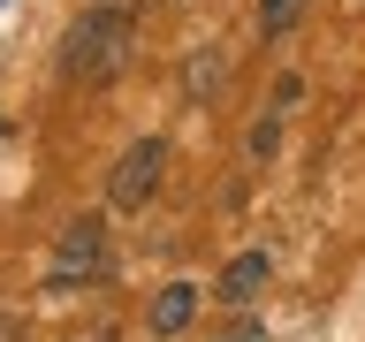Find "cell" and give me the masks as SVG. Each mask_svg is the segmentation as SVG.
Here are the masks:
<instances>
[{
    "instance_id": "obj_1",
    "label": "cell",
    "mask_w": 365,
    "mask_h": 342,
    "mask_svg": "<svg viewBox=\"0 0 365 342\" xmlns=\"http://www.w3.org/2000/svg\"><path fill=\"white\" fill-rule=\"evenodd\" d=\"M130 38H137V23L130 8H91V16H76V31L61 38V76L68 84H107L114 68L130 61Z\"/></svg>"
},
{
    "instance_id": "obj_2",
    "label": "cell",
    "mask_w": 365,
    "mask_h": 342,
    "mask_svg": "<svg viewBox=\"0 0 365 342\" xmlns=\"http://www.w3.org/2000/svg\"><path fill=\"white\" fill-rule=\"evenodd\" d=\"M99 266H107V221H99V213H76V221L61 228L53 259H46V289H84Z\"/></svg>"
},
{
    "instance_id": "obj_3",
    "label": "cell",
    "mask_w": 365,
    "mask_h": 342,
    "mask_svg": "<svg viewBox=\"0 0 365 342\" xmlns=\"http://www.w3.org/2000/svg\"><path fill=\"white\" fill-rule=\"evenodd\" d=\"M160 175H168V145H160V137H137L130 152L107 167V205H122V213L153 205L160 198Z\"/></svg>"
},
{
    "instance_id": "obj_4",
    "label": "cell",
    "mask_w": 365,
    "mask_h": 342,
    "mask_svg": "<svg viewBox=\"0 0 365 342\" xmlns=\"http://www.w3.org/2000/svg\"><path fill=\"white\" fill-rule=\"evenodd\" d=\"M190 319H198V281H168V289H160L153 304H145V327H153L160 342H175L182 327H190Z\"/></svg>"
},
{
    "instance_id": "obj_5",
    "label": "cell",
    "mask_w": 365,
    "mask_h": 342,
    "mask_svg": "<svg viewBox=\"0 0 365 342\" xmlns=\"http://www.w3.org/2000/svg\"><path fill=\"white\" fill-rule=\"evenodd\" d=\"M267 274H274L267 251H236V259H228V274H221V296H228V304H251V296L267 289Z\"/></svg>"
},
{
    "instance_id": "obj_6",
    "label": "cell",
    "mask_w": 365,
    "mask_h": 342,
    "mask_svg": "<svg viewBox=\"0 0 365 342\" xmlns=\"http://www.w3.org/2000/svg\"><path fill=\"white\" fill-rule=\"evenodd\" d=\"M304 16V0H259V31H289Z\"/></svg>"
},
{
    "instance_id": "obj_7",
    "label": "cell",
    "mask_w": 365,
    "mask_h": 342,
    "mask_svg": "<svg viewBox=\"0 0 365 342\" xmlns=\"http://www.w3.org/2000/svg\"><path fill=\"white\" fill-rule=\"evenodd\" d=\"M274 145H282V130H274V122H259V130H251V160H274Z\"/></svg>"
},
{
    "instance_id": "obj_8",
    "label": "cell",
    "mask_w": 365,
    "mask_h": 342,
    "mask_svg": "<svg viewBox=\"0 0 365 342\" xmlns=\"http://www.w3.org/2000/svg\"><path fill=\"white\" fill-rule=\"evenodd\" d=\"M228 342H267V335H259L251 319H236V327H228Z\"/></svg>"
}]
</instances>
